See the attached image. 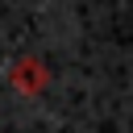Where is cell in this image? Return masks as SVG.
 Here are the masks:
<instances>
[{
	"mask_svg": "<svg viewBox=\"0 0 133 133\" xmlns=\"http://www.w3.org/2000/svg\"><path fill=\"white\" fill-rule=\"evenodd\" d=\"M8 79H12V87H17L21 96H37V91L46 87L50 75H46V62H42V58H21V62L12 66Z\"/></svg>",
	"mask_w": 133,
	"mask_h": 133,
	"instance_id": "6da1fadb",
	"label": "cell"
}]
</instances>
